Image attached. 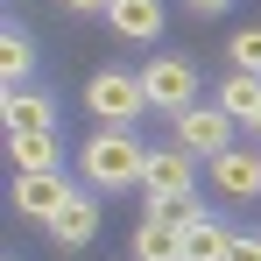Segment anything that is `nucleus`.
<instances>
[{
  "instance_id": "2eb2a0df",
  "label": "nucleus",
  "mask_w": 261,
  "mask_h": 261,
  "mask_svg": "<svg viewBox=\"0 0 261 261\" xmlns=\"http://www.w3.org/2000/svg\"><path fill=\"white\" fill-rule=\"evenodd\" d=\"M29 71H36V43H29L21 29H7V49H0V78H7V92L29 85Z\"/></svg>"
},
{
  "instance_id": "39448f33",
  "label": "nucleus",
  "mask_w": 261,
  "mask_h": 261,
  "mask_svg": "<svg viewBox=\"0 0 261 261\" xmlns=\"http://www.w3.org/2000/svg\"><path fill=\"white\" fill-rule=\"evenodd\" d=\"M141 191L148 198H191L198 191V155L191 148H148V176H141Z\"/></svg>"
},
{
  "instance_id": "423d86ee",
  "label": "nucleus",
  "mask_w": 261,
  "mask_h": 261,
  "mask_svg": "<svg viewBox=\"0 0 261 261\" xmlns=\"http://www.w3.org/2000/svg\"><path fill=\"white\" fill-rule=\"evenodd\" d=\"M71 198H78V184H71L64 170H49V176H14V205H21V219H43V226H49Z\"/></svg>"
},
{
  "instance_id": "aec40b11",
  "label": "nucleus",
  "mask_w": 261,
  "mask_h": 261,
  "mask_svg": "<svg viewBox=\"0 0 261 261\" xmlns=\"http://www.w3.org/2000/svg\"><path fill=\"white\" fill-rule=\"evenodd\" d=\"M254 134H261V120H254Z\"/></svg>"
},
{
  "instance_id": "1a4fd4ad",
  "label": "nucleus",
  "mask_w": 261,
  "mask_h": 261,
  "mask_svg": "<svg viewBox=\"0 0 261 261\" xmlns=\"http://www.w3.org/2000/svg\"><path fill=\"white\" fill-rule=\"evenodd\" d=\"M212 184L226 198H261V148H226L212 163Z\"/></svg>"
},
{
  "instance_id": "0eeeda50",
  "label": "nucleus",
  "mask_w": 261,
  "mask_h": 261,
  "mask_svg": "<svg viewBox=\"0 0 261 261\" xmlns=\"http://www.w3.org/2000/svg\"><path fill=\"white\" fill-rule=\"evenodd\" d=\"M0 113H7V134H57V99L36 92V85L7 92V99H0Z\"/></svg>"
},
{
  "instance_id": "7ed1b4c3",
  "label": "nucleus",
  "mask_w": 261,
  "mask_h": 261,
  "mask_svg": "<svg viewBox=\"0 0 261 261\" xmlns=\"http://www.w3.org/2000/svg\"><path fill=\"white\" fill-rule=\"evenodd\" d=\"M141 92H148L155 113H191V106H198V71H191V57H148V64H141Z\"/></svg>"
},
{
  "instance_id": "9b49d317",
  "label": "nucleus",
  "mask_w": 261,
  "mask_h": 261,
  "mask_svg": "<svg viewBox=\"0 0 261 261\" xmlns=\"http://www.w3.org/2000/svg\"><path fill=\"white\" fill-rule=\"evenodd\" d=\"M134 261H184V226L176 219H141V233H134Z\"/></svg>"
},
{
  "instance_id": "9d476101",
  "label": "nucleus",
  "mask_w": 261,
  "mask_h": 261,
  "mask_svg": "<svg viewBox=\"0 0 261 261\" xmlns=\"http://www.w3.org/2000/svg\"><path fill=\"white\" fill-rule=\"evenodd\" d=\"M92 233H99V198H92V191H78L64 212L49 219V240H57V247H85Z\"/></svg>"
},
{
  "instance_id": "6ab92c4d",
  "label": "nucleus",
  "mask_w": 261,
  "mask_h": 261,
  "mask_svg": "<svg viewBox=\"0 0 261 261\" xmlns=\"http://www.w3.org/2000/svg\"><path fill=\"white\" fill-rule=\"evenodd\" d=\"M191 7H198V14H219V7H233V0H191Z\"/></svg>"
},
{
  "instance_id": "f03ea898",
  "label": "nucleus",
  "mask_w": 261,
  "mask_h": 261,
  "mask_svg": "<svg viewBox=\"0 0 261 261\" xmlns=\"http://www.w3.org/2000/svg\"><path fill=\"white\" fill-rule=\"evenodd\" d=\"M85 106L99 127H134L148 113V92H141V71H92L85 85Z\"/></svg>"
},
{
  "instance_id": "f257e3e1",
  "label": "nucleus",
  "mask_w": 261,
  "mask_h": 261,
  "mask_svg": "<svg viewBox=\"0 0 261 261\" xmlns=\"http://www.w3.org/2000/svg\"><path fill=\"white\" fill-rule=\"evenodd\" d=\"M85 191H134L148 176V141H134V127H99L78 155Z\"/></svg>"
},
{
  "instance_id": "f3484780",
  "label": "nucleus",
  "mask_w": 261,
  "mask_h": 261,
  "mask_svg": "<svg viewBox=\"0 0 261 261\" xmlns=\"http://www.w3.org/2000/svg\"><path fill=\"white\" fill-rule=\"evenodd\" d=\"M226 261H261V233H233V247H226Z\"/></svg>"
},
{
  "instance_id": "a211bd4d",
  "label": "nucleus",
  "mask_w": 261,
  "mask_h": 261,
  "mask_svg": "<svg viewBox=\"0 0 261 261\" xmlns=\"http://www.w3.org/2000/svg\"><path fill=\"white\" fill-rule=\"evenodd\" d=\"M64 7H71V14H106L113 0H64Z\"/></svg>"
},
{
  "instance_id": "4468645a",
  "label": "nucleus",
  "mask_w": 261,
  "mask_h": 261,
  "mask_svg": "<svg viewBox=\"0 0 261 261\" xmlns=\"http://www.w3.org/2000/svg\"><path fill=\"white\" fill-rule=\"evenodd\" d=\"M219 106H226L240 127H254V120H261V78H247V71L219 78Z\"/></svg>"
},
{
  "instance_id": "6e6552de",
  "label": "nucleus",
  "mask_w": 261,
  "mask_h": 261,
  "mask_svg": "<svg viewBox=\"0 0 261 261\" xmlns=\"http://www.w3.org/2000/svg\"><path fill=\"white\" fill-rule=\"evenodd\" d=\"M106 29L120 43H155L163 36V0H113L106 7Z\"/></svg>"
},
{
  "instance_id": "ddd939ff",
  "label": "nucleus",
  "mask_w": 261,
  "mask_h": 261,
  "mask_svg": "<svg viewBox=\"0 0 261 261\" xmlns=\"http://www.w3.org/2000/svg\"><path fill=\"white\" fill-rule=\"evenodd\" d=\"M226 247H233V233H226L212 212H198L184 226V261H226Z\"/></svg>"
},
{
  "instance_id": "20e7f679",
  "label": "nucleus",
  "mask_w": 261,
  "mask_h": 261,
  "mask_svg": "<svg viewBox=\"0 0 261 261\" xmlns=\"http://www.w3.org/2000/svg\"><path fill=\"white\" fill-rule=\"evenodd\" d=\"M233 113L226 106H191V113H176V148H191L198 163H219L226 148H233Z\"/></svg>"
},
{
  "instance_id": "dca6fc26",
  "label": "nucleus",
  "mask_w": 261,
  "mask_h": 261,
  "mask_svg": "<svg viewBox=\"0 0 261 261\" xmlns=\"http://www.w3.org/2000/svg\"><path fill=\"white\" fill-rule=\"evenodd\" d=\"M233 71L261 78V29H240V36H233Z\"/></svg>"
},
{
  "instance_id": "f8f14e48",
  "label": "nucleus",
  "mask_w": 261,
  "mask_h": 261,
  "mask_svg": "<svg viewBox=\"0 0 261 261\" xmlns=\"http://www.w3.org/2000/svg\"><path fill=\"white\" fill-rule=\"evenodd\" d=\"M7 155H14V176H49L64 155H57V134H7Z\"/></svg>"
}]
</instances>
